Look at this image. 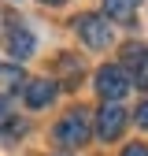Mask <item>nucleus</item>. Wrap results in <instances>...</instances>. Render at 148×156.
Returning a JSON list of instances; mask_svg holds the SVG:
<instances>
[{
  "mask_svg": "<svg viewBox=\"0 0 148 156\" xmlns=\"http://www.w3.org/2000/svg\"><path fill=\"white\" fill-rule=\"evenodd\" d=\"M0 78H4V86H8V89H15L18 82H22V71H18V67H8V71L0 74Z\"/></svg>",
  "mask_w": 148,
  "mask_h": 156,
  "instance_id": "9",
  "label": "nucleus"
},
{
  "mask_svg": "<svg viewBox=\"0 0 148 156\" xmlns=\"http://www.w3.org/2000/svg\"><path fill=\"white\" fill-rule=\"evenodd\" d=\"M141 0H104V19H115V23H130L137 15Z\"/></svg>",
  "mask_w": 148,
  "mask_h": 156,
  "instance_id": "8",
  "label": "nucleus"
},
{
  "mask_svg": "<svg viewBox=\"0 0 148 156\" xmlns=\"http://www.w3.org/2000/svg\"><path fill=\"white\" fill-rule=\"evenodd\" d=\"M126 119H130V112L115 101H104V108L96 112V138L100 141H115L119 134L126 130Z\"/></svg>",
  "mask_w": 148,
  "mask_h": 156,
  "instance_id": "3",
  "label": "nucleus"
},
{
  "mask_svg": "<svg viewBox=\"0 0 148 156\" xmlns=\"http://www.w3.org/2000/svg\"><path fill=\"white\" fill-rule=\"evenodd\" d=\"M122 60H126V74H130V82H137L141 89H148V48L144 45H126L122 52Z\"/></svg>",
  "mask_w": 148,
  "mask_h": 156,
  "instance_id": "5",
  "label": "nucleus"
},
{
  "mask_svg": "<svg viewBox=\"0 0 148 156\" xmlns=\"http://www.w3.org/2000/svg\"><path fill=\"white\" fill-rule=\"evenodd\" d=\"M11 123V108H8V101L0 97V126H8Z\"/></svg>",
  "mask_w": 148,
  "mask_h": 156,
  "instance_id": "10",
  "label": "nucleus"
},
{
  "mask_svg": "<svg viewBox=\"0 0 148 156\" xmlns=\"http://www.w3.org/2000/svg\"><path fill=\"white\" fill-rule=\"evenodd\" d=\"M89 134H92V119H89V108H70L59 123H56L52 130V141L59 145V149H78L89 141Z\"/></svg>",
  "mask_w": 148,
  "mask_h": 156,
  "instance_id": "1",
  "label": "nucleus"
},
{
  "mask_svg": "<svg viewBox=\"0 0 148 156\" xmlns=\"http://www.w3.org/2000/svg\"><path fill=\"white\" fill-rule=\"evenodd\" d=\"M41 4H63V0H41Z\"/></svg>",
  "mask_w": 148,
  "mask_h": 156,
  "instance_id": "13",
  "label": "nucleus"
},
{
  "mask_svg": "<svg viewBox=\"0 0 148 156\" xmlns=\"http://www.w3.org/2000/svg\"><path fill=\"white\" fill-rule=\"evenodd\" d=\"M92 86H96V93L104 97V101H115V104L122 101L130 89H133V82H130L126 67H100V71H96V82H92Z\"/></svg>",
  "mask_w": 148,
  "mask_h": 156,
  "instance_id": "2",
  "label": "nucleus"
},
{
  "mask_svg": "<svg viewBox=\"0 0 148 156\" xmlns=\"http://www.w3.org/2000/svg\"><path fill=\"white\" fill-rule=\"evenodd\" d=\"M137 126H144V130H148V101L137 108Z\"/></svg>",
  "mask_w": 148,
  "mask_h": 156,
  "instance_id": "11",
  "label": "nucleus"
},
{
  "mask_svg": "<svg viewBox=\"0 0 148 156\" xmlns=\"http://www.w3.org/2000/svg\"><path fill=\"white\" fill-rule=\"evenodd\" d=\"M74 30H78V37L89 48H107L111 45V26H107L104 15H78L74 19Z\"/></svg>",
  "mask_w": 148,
  "mask_h": 156,
  "instance_id": "4",
  "label": "nucleus"
},
{
  "mask_svg": "<svg viewBox=\"0 0 148 156\" xmlns=\"http://www.w3.org/2000/svg\"><path fill=\"white\" fill-rule=\"evenodd\" d=\"M122 156H148V145H130Z\"/></svg>",
  "mask_w": 148,
  "mask_h": 156,
  "instance_id": "12",
  "label": "nucleus"
},
{
  "mask_svg": "<svg viewBox=\"0 0 148 156\" xmlns=\"http://www.w3.org/2000/svg\"><path fill=\"white\" fill-rule=\"evenodd\" d=\"M33 48H37V37L30 34V26L15 23L11 34H8V52L15 56V60H26V56H33Z\"/></svg>",
  "mask_w": 148,
  "mask_h": 156,
  "instance_id": "7",
  "label": "nucleus"
},
{
  "mask_svg": "<svg viewBox=\"0 0 148 156\" xmlns=\"http://www.w3.org/2000/svg\"><path fill=\"white\" fill-rule=\"evenodd\" d=\"M56 93H59V86L52 78H33V82H26V104L30 108H48L56 101Z\"/></svg>",
  "mask_w": 148,
  "mask_h": 156,
  "instance_id": "6",
  "label": "nucleus"
}]
</instances>
